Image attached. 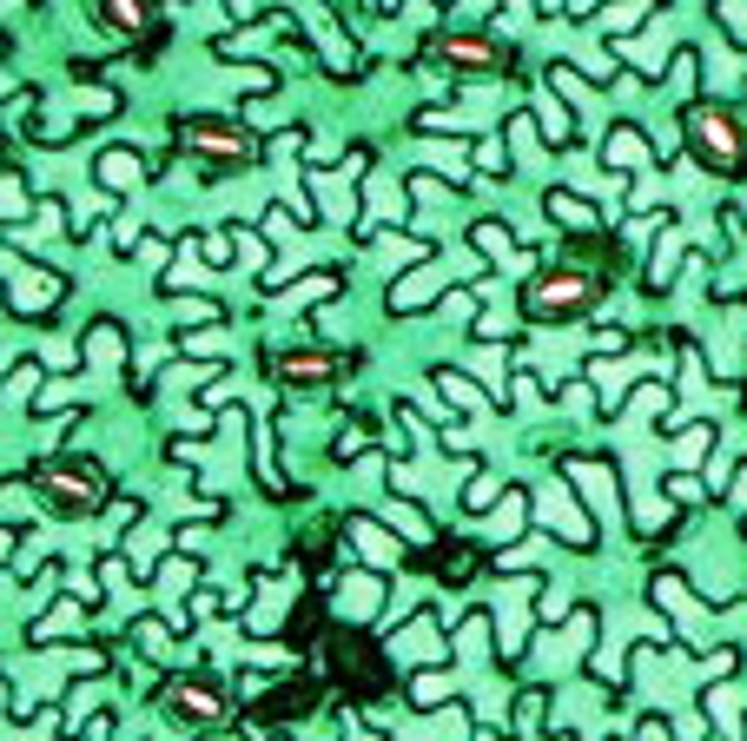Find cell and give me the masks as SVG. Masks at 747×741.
<instances>
[{"instance_id":"1","label":"cell","mask_w":747,"mask_h":741,"mask_svg":"<svg viewBox=\"0 0 747 741\" xmlns=\"http://www.w3.org/2000/svg\"><path fill=\"white\" fill-rule=\"evenodd\" d=\"M688 139L701 146V159L708 166H740V126H734V113L727 107H695V120H688Z\"/></svg>"},{"instance_id":"2","label":"cell","mask_w":747,"mask_h":741,"mask_svg":"<svg viewBox=\"0 0 747 741\" xmlns=\"http://www.w3.org/2000/svg\"><path fill=\"white\" fill-rule=\"evenodd\" d=\"M47 497H53L60 510H94V504H100V470H94V464L53 470V477H47Z\"/></svg>"},{"instance_id":"3","label":"cell","mask_w":747,"mask_h":741,"mask_svg":"<svg viewBox=\"0 0 747 741\" xmlns=\"http://www.w3.org/2000/svg\"><path fill=\"white\" fill-rule=\"evenodd\" d=\"M583 298H589V279H575V272L536 285V311H543V318H556V311H569V305H583Z\"/></svg>"},{"instance_id":"4","label":"cell","mask_w":747,"mask_h":741,"mask_svg":"<svg viewBox=\"0 0 747 741\" xmlns=\"http://www.w3.org/2000/svg\"><path fill=\"white\" fill-rule=\"evenodd\" d=\"M444 53H450L457 66H489V60H496V47H489V40H476V34H457V40H444Z\"/></svg>"},{"instance_id":"5","label":"cell","mask_w":747,"mask_h":741,"mask_svg":"<svg viewBox=\"0 0 747 741\" xmlns=\"http://www.w3.org/2000/svg\"><path fill=\"white\" fill-rule=\"evenodd\" d=\"M192 146L199 152H219V159H245V139L238 133H219V126H192Z\"/></svg>"},{"instance_id":"6","label":"cell","mask_w":747,"mask_h":741,"mask_svg":"<svg viewBox=\"0 0 747 741\" xmlns=\"http://www.w3.org/2000/svg\"><path fill=\"white\" fill-rule=\"evenodd\" d=\"M173 702H179L186 715H219V708H225V695H219V689H206V682H186V689H173Z\"/></svg>"},{"instance_id":"7","label":"cell","mask_w":747,"mask_h":741,"mask_svg":"<svg viewBox=\"0 0 747 741\" xmlns=\"http://www.w3.org/2000/svg\"><path fill=\"white\" fill-rule=\"evenodd\" d=\"M100 14H107L120 34H139V27H146V8H139V0H100Z\"/></svg>"},{"instance_id":"8","label":"cell","mask_w":747,"mask_h":741,"mask_svg":"<svg viewBox=\"0 0 747 741\" xmlns=\"http://www.w3.org/2000/svg\"><path fill=\"white\" fill-rule=\"evenodd\" d=\"M100 180H107V186H120V193H126V186H133V180H139V166H133V152H100Z\"/></svg>"},{"instance_id":"9","label":"cell","mask_w":747,"mask_h":741,"mask_svg":"<svg viewBox=\"0 0 747 741\" xmlns=\"http://www.w3.org/2000/svg\"><path fill=\"white\" fill-rule=\"evenodd\" d=\"M609 159H615V166H642V159H648V139H642V133H628V126H622V133H615V139H609Z\"/></svg>"},{"instance_id":"10","label":"cell","mask_w":747,"mask_h":741,"mask_svg":"<svg viewBox=\"0 0 747 741\" xmlns=\"http://www.w3.org/2000/svg\"><path fill=\"white\" fill-rule=\"evenodd\" d=\"M351 530H358V549H364V556H377V563H390V556H397V543H390L377 523H364V517H358Z\"/></svg>"},{"instance_id":"11","label":"cell","mask_w":747,"mask_h":741,"mask_svg":"<svg viewBox=\"0 0 747 741\" xmlns=\"http://www.w3.org/2000/svg\"><path fill=\"white\" fill-rule=\"evenodd\" d=\"M476 245H483L489 259H516V252H510V238H503V225H483V232H476Z\"/></svg>"},{"instance_id":"12","label":"cell","mask_w":747,"mask_h":741,"mask_svg":"<svg viewBox=\"0 0 747 741\" xmlns=\"http://www.w3.org/2000/svg\"><path fill=\"white\" fill-rule=\"evenodd\" d=\"M371 590H377V583H371V576H358V583L345 590V609H351V616H358V609H371Z\"/></svg>"},{"instance_id":"13","label":"cell","mask_w":747,"mask_h":741,"mask_svg":"<svg viewBox=\"0 0 747 741\" xmlns=\"http://www.w3.org/2000/svg\"><path fill=\"white\" fill-rule=\"evenodd\" d=\"M278 371H285V378H324V365H318V358H285Z\"/></svg>"},{"instance_id":"14","label":"cell","mask_w":747,"mask_h":741,"mask_svg":"<svg viewBox=\"0 0 747 741\" xmlns=\"http://www.w3.org/2000/svg\"><path fill=\"white\" fill-rule=\"evenodd\" d=\"M556 212H562L569 225H583V219H589V206H583V199H569V193H556Z\"/></svg>"},{"instance_id":"15","label":"cell","mask_w":747,"mask_h":741,"mask_svg":"<svg viewBox=\"0 0 747 741\" xmlns=\"http://www.w3.org/2000/svg\"><path fill=\"white\" fill-rule=\"evenodd\" d=\"M444 689H450L444 676H418V702H444Z\"/></svg>"},{"instance_id":"16","label":"cell","mask_w":747,"mask_h":741,"mask_svg":"<svg viewBox=\"0 0 747 741\" xmlns=\"http://www.w3.org/2000/svg\"><path fill=\"white\" fill-rule=\"evenodd\" d=\"M628 21H642V0H622V8H609V27H628Z\"/></svg>"}]
</instances>
